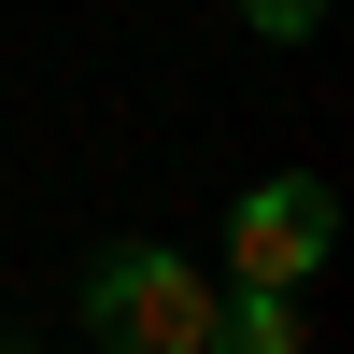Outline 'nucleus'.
<instances>
[{"instance_id":"nucleus-2","label":"nucleus","mask_w":354,"mask_h":354,"mask_svg":"<svg viewBox=\"0 0 354 354\" xmlns=\"http://www.w3.org/2000/svg\"><path fill=\"white\" fill-rule=\"evenodd\" d=\"M326 255H340V198L312 185V170H270V185H241V198H227V283L298 298Z\"/></svg>"},{"instance_id":"nucleus-3","label":"nucleus","mask_w":354,"mask_h":354,"mask_svg":"<svg viewBox=\"0 0 354 354\" xmlns=\"http://www.w3.org/2000/svg\"><path fill=\"white\" fill-rule=\"evenodd\" d=\"M213 354H312V326H298V298H270V283H227Z\"/></svg>"},{"instance_id":"nucleus-5","label":"nucleus","mask_w":354,"mask_h":354,"mask_svg":"<svg viewBox=\"0 0 354 354\" xmlns=\"http://www.w3.org/2000/svg\"><path fill=\"white\" fill-rule=\"evenodd\" d=\"M0 354H28V340H0Z\"/></svg>"},{"instance_id":"nucleus-1","label":"nucleus","mask_w":354,"mask_h":354,"mask_svg":"<svg viewBox=\"0 0 354 354\" xmlns=\"http://www.w3.org/2000/svg\"><path fill=\"white\" fill-rule=\"evenodd\" d=\"M213 312H227V283L170 241H113L85 270V340H113V354H213Z\"/></svg>"},{"instance_id":"nucleus-4","label":"nucleus","mask_w":354,"mask_h":354,"mask_svg":"<svg viewBox=\"0 0 354 354\" xmlns=\"http://www.w3.org/2000/svg\"><path fill=\"white\" fill-rule=\"evenodd\" d=\"M241 28H255V43H312V28H326V0H241Z\"/></svg>"}]
</instances>
